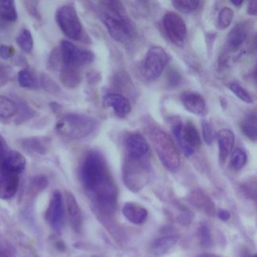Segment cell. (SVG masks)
Masks as SVG:
<instances>
[{"label": "cell", "instance_id": "obj_1", "mask_svg": "<svg viewBox=\"0 0 257 257\" xmlns=\"http://www.w3.org/2000/svg\"><path fill=\"white\" fill-rule=\"evenodd\" d=\"M80 183L94 206L105 215L115 212L117 187L100 152H88L80 165Z\"/></svg>", "mask_w": 257, "mask_h": 257}, {"label": "cell", "instance_id": "obj_2", "mask_svg": "<svg viewBox=\"0 0 257 257\" xmlns=\"http://www.w3.org/2000/svg\"><path fill=\"white\" fill-rule=\"evenodd\" d=\"M99 18L109 35L116 41L127 43L137 36L136 25L119 1H102L99 3Z\"/></svg>", "mask_w": 257, "mask_h": 257}, {"label": "cell", "instance_id": "obj_3", "mask_svg": "<svg viewBox=\"0 0 257 257\" xmlns=\"http://www.w3.org/2000/svg\"><path fill=\"white\" fill-rule=\"evenodd\" d=\"M149 135L163 166L168 171H178L181 166V157L172 138L166 132L158 127L152 128Z\"/></svg>", "mask_w": 257, "mask_h": 257}, {"label": "cell", "instance_id": "obj_4", "mask_svg": "<svg viewBox=\"0 0 257 257\" xmlns=\"http://www.w3.org/2000/svg\"><path fill=\"white\" fill-rule=\"evenodd\" d=\"M96 125L95 120L85 114L66 113L62 115L55 126L57 134L70 140H79L92 133Z\"/></svg>", "mask_w": 257, "mask_h": 257}, {"label": "cell", "instance_id": "obj_5", "mask_svg": "<svg viewBox=\"0 0 257 257\" xmlns=\"http://www.w3.org/2000/svg\"><path fill=\"white\" fill-rule=\"evenodd\" d=\"M150 169L146 158L135 159L125 156L122 165V181L133 193L141 191L149 182Z\"/></svg>", "mask_w": 257, "mask_h": 257}, {"label": "cell", "instance_id": "obj_6", "mask_svg": "<svg viewBox=\"0 0 257 257\" xmlns=\"http://www.w3.org/2000/svg\"><path fill=\"white\" fill-rule=\"evenodd\" d=\"M172 128L174 136L186 157L192 156L195 150L201 146V137L192 121L188 120L183 124L180 119H176L173 122Z\"/></svg>", "mask_w": 257, "mask_h": 257}, {"label": "cell", "instance_id": "obj_7", "mask_svg": "<svg viewBox=\"0 0 257 257\" xmlns=\"http://www.w3.org/2000/svg\"><path fill=\"white\" fill-rule=\"evenodd\" d=\"M55 20L61 31L69 38L78 40L82 36V25L72 4L59 7L55 13Z\"/></svg>", "mask_w": 257, "mask_h": 257}, {"label": "cell", "instance_id": "obj_8", "mask_svg": "<svg viewBox=\"0 0 257 257\" xmlns=\"http://www.w3.org/2000/svg\"><path fill=\"white\" fill-rule=\"evenodd\" d=\"M169 54L161 46L151 47L143 62L142 72L146 79L153 81L160 77L169 62Z\"/></svg>", "mask_w": 257, "mask_h": 257}, {"label": "cell", "instance_id": "obj_9", "mask_svg": "<svg viewBox=\"0 0 257 257\" xmlns=\"http://www.w3.org/2000/svg\"><path fill=\"white\" fill-rule=\"evenodd\" d=\"M59 53L64 65L75 68L89 64L94 59V54L90 50L77 47L69 41L60 43Z\"/></svg>", "mask_w": 257, "mask_h": 257}, {"label": "cell", "instance_id": "obj_10", "mask_svg": "<svg viewBox=\"0 0 257 257\" xmlns=\"http://www.w3.org/2000/svg\"><path fill=\"white\" fill-rule=\"evenodd\" d=\"M45 219L53 231L57 233L61 232L65 222V213L63 196L58 190H55L52 193L45 212Z\"/></svg>", "mask_w": 257, "mask_h": 257}, {"label": "cell", "instance_id": "obj_11", "mask_svg": "<svg viewBox=\"0 0 257 257\" xmlns=\"http://www.w3.org/2000/svg\"><path fill=\"white\" fill-rule=\"evenodd\" d=\"M163 25L170 40L178 46H183L187 35V26L184 19L179 14L170 11L164 15Z\"/></svg>", "mask_w": 257, "mask_h": 257}, {"label": "cell", "instance_id": "obj_12", "mask_svg": "<svg viewBox=\"0 0 257 257\" xmlns=\"http://www.w3.org/2000/svg\"><path fill=\"white\" fill-rule=\"evenodd\" d=\"M126 156L135 159L146 158L149 154V145L146 139L139 133L128 135L124 140Z\"/></svg>", "mask_w": 257, "mask_h": 257}, {"label": "cell", "instance_id": "obj_13", "mask_svg": "<svg viewBox=\"0 0 257 257\" xmlns=\"http://www.w3.org/2000/svg\"><path fill=\"white\" fill-rule=\"evenodd\" d=\"M65 205L67 210V215L71 228L75 233H80L82 231L83 225V215L81 209L71 192H65Z\"/></svg>", "mask_w": 257, "mask_h": 257}, {"label": "cell", "instance_id": "obj_14", "mask_svg": "<svg viewBox=\"0 0 257 257\" xmlns=\"http://www.w3.org/2000/svg\"><path fill=\"white\" fill-rule=\"evenodd\" d=\"M26 167L25 157L17 152L10 151L6 153L1 161V173H12L19 175Z\"/></svg>", "mask_w": 257, "mask_h": 257}, {"label": "cell", "instance_id": "obj_15", "mask_svg": "<svg viewBox=\"0 0 257 257\" xmlns=\"http://www.w3.org/2000/svg\"><path fill=\"white\" fill-rule=\"evenodd\" d=\"M103 103L111 107L114 114L120 118L125 117L132 110L130 100L119 93H107L103 96Z\"/></svg>", "mask_w": 257, "mask_h": 257}, {"label": "cell", "instance_id": "obj_16", "mask_svg": "<svg viewBox=\"0 0 257 257\" xmlns=\"http://www.w3.org/2000/svg\"><path fill=\"white\" fill-rule=\"evenodd\" d=\"M181 100L184 107L190 112L197 115L206 113V101L201 94L193 91H185L181 94Z\"/></svg>", "mask_w": 257, "mask_h": 257}, {"label": "cell", "instance_id": "obj_17", "mask_svg": "<svg viewBox=\"0 0 257 257\" xmlns=\"http://www.w3.org/2000/svg\"><path fill=\"white\" fill-rule=\"evenodd\" d=\"M178 242V236L171 232H166L165 234L157 237L150 246V253L154 256H163L170 249H172Z\"/></svg>", "mask_w": 257, "mask_h": 257}, {"label": "cell", "instance_id": "obj_18", "mask_svg": "<svg viewBox=\"0 0 257 257\" xmlns=\"http://www.w3.org/2000/svg\"><path fill=\"white\" fill-rule=\"evenodd\" d=\"M217 142L219 148V161L224 164L232 153L233 145L235 142L234 133L230 128H222L217 133Z\"/></svg>", "mask_w": 257, "mask_h": 257}, {"label": "cell", "instance_id": "obj_19", "mask_svg": "<svg viewBox=\"0 0 257 257\" xmlns=\"http://www.w3.org/2000/svg\"><path fill=\"white\" fill-rule=\"evenodd\" d=\"M121 213L128 222L136 225H142L148 218L147 209L135 202L124 203L121 209Z\"/></svg>", "mask_w": 257, "mask_h": 257}, {"label": "cell", "instance_id": "obj_20", "mask_svg": "<svg viewBox=\"0 0 257 257\" xmlns=\"http://www.w3.org/2000/svg\"><path fill=\"white\" fill-rule=\"evenodd\" d=\"M188 200L194 207H196L200 211L211 216L215 215L216 208L213 201L202 190L192 191L188 197Z\"/></svg>", "mask_w": 257, "mask_h": 257}, {"label": "cell", "instance_id": "obj_21", "mask_svg": "<svg viewBox=\"0 0 257 257\" xmlns=\"http://www.w3.org/2000/svg\"><path fill=\"white\" fill-rule=\"evenodd\" d=\"M19 187V175L12 173H1L0 177V198L11 199Z\"/></svg>", "mask_w": 257, "mask_h": 257}, {"label": "cell", "instance_id": "obj_22", "mask_svg": "<svg viewBox=\"0 0 257 257\" xmlns=\"http://www.w3.org/2000/svg\"><path fill=\"white\" fill-rule=\"evenodd\" d=\"M248 24L240 22L236 24L227 36V47L230 51H236L244 43L248 36Z\"/></svg>", "mask_w": 257, "mask_h": 257}, {"label": "cell", "instance_id": "obj_23", "mask_svg": "<svg viewBox=\"0 0 257 257\" xmlns=\"http://www.w3.org/2000/svg\"><path fill=\"white\" fill-rule=\"evenodd\" d=\"M20 146L27 152L33 153V154H39L44 155L46 154L49 145L50 140L48 138H39V137H33V138H26L22 139L20 141Z\"/></svg>", "mask_w": 257, "mask_h": 257}, {"label": "cell", "instance_id": "obj_24", "mask_svg": "<svg viewBox=\"0 0 257 257\" xmlns=\"http://www.w3.org/2000/svg\"><path fill=\"white\" fill-rule=\"evenodd\" d=\"M240 127L249 140L257 142V110L248 112L241 120Z\"/></svg>", "mask_w": 257, "mask_h": 257}, {"label": "cell", "instance_id": "obj_25", "mask_svg": "<svg viewBox=\"0 0 257 257\" xmlns=\"http://www.w3.org/2000/svg\"><path fill=\"white\" fill-rule=\"evenodd\" d=\"M59 78L61 82L68 88L76 87L81 81V74L78 71V68L64 65L61 67Z\"/></svg>", "mask_w": 257, "mask_h": 257}, {"label": "cell", "instance_id": "obj_26", "mask_svg": "<svg viewBox=\"0 0 257 257\" xmlns=\"http://www.w3.org/2000/svg\"><path fill=\"white\" fill-rule=\"evenodd\" d=\"M17 80L21 87L27 89H36L38 86L36 76L29 69H22L17 74Z\"/></svg>", "mask_w": 257, "mask_h": 257}, {"label": "cell", "instance_id": "obj_27", "mask_svg": "<svg viewBox=\"0 0 257 257\" xmlns=\"http://www.w3.org/2000/svg\"><path fill=\"white\" fill-rule=\"evenodd\" d=\"M18 111L17 103L7 96L0 95V117L9 118Z\"/></svg>", "mask_w": 257, "mask_h": 257}, {"label": "cell", "instance_id": "obj_28", "mask_svg": "<svg viewBox=\"0 0 257 257\" xmlns=\"http://www.w3.org/2000/svg\"><path fill=\"white\" fill-rule=\"evenodd\" d=\"M0 17L13 22L17 19V11L13 0H0Z\"/></svg>", "mask_w": 257, "mask_h": 257}, {"label": "cell", "instance_id": "obj_29", "mask_svg": "<svg viewBox=\"0 0 257 257\" xmlns=\"http://www.w3.org/2000/svg\"><path fill=\"white\" fill-rule=\"evenodd\" d=\"M48 186V180L44 175H38L31 179L28 187L29 195L36 196L40 192H42Z\"/></svg>", "mask_w": 257, "mask_h": 257}, {"label": "cell", "instance_id": "obj_30", "mask_svg": "<svg viewBox=\"0 0 257 257\" xmlns=\"http://www.w3.org/2000/svg\"><path fill=\"white\" fill-rule=\"evenodd\" d=\"M18 46L25 52L29 53L33 48V37L28 29H22L16 38Z\"/></svg>", "mask_w": 257, "mask_h": 257}, {"label": "cell", "instance_id": "obj_31", "mask_svg": "<svg viewBox=\"0 0 257 257\" xmlns=\"http://www.w3.org/2000/svg\"><path fill=\"white\" fill-rule=\"evenodd\" d=\"M246 162H247V155H246L245 151L240 148H236L232 152L231 162H230L231 168L235 171L241 170L245 166Z\"/></svg>", "mask_w": 257, "mask_h": 257}, {"label": "cell", "instance_id": "obj_32", "mask_svg": "<svg viewBox=\"0 0 257 257\" xmlns=\"http://www.w3.org/2000/svg\"><path fill=\"white\" fill-rule=\"evenodd\" d=\"M173 6L182 13H191L198 9L200 1L198 0H174Z\"/></svg>", "mask_w": 257, "mask_h": 257}, {"label": "cell", "instance_id": "obj_33", "mask_svg": "<svg viewBox=\"0 0 257 257\" xmlns=\"http://www.w3.org/2000/svg\"><path fill=\"white\" fill-rule=\"evenodd\" d=\"M229 88L230 90L242 101L246 102V103H251L253 102L252 96L250 95V93L237 81H232L229 83Z\"/></svg>", "mask_w": 257, "mask_h": 257}, {"label": "cell", "instance_id": "obj_34", "mask_svg": "<svg viewBox=\"0 0 257 257\" xmlns=\"http://www.w3.org/2000/svg\"><path fill=\"white\" fill-rule=\"evenodd\" d=\"M233 15H234V12L230 7H223L218 14V22H217L218 28L219 29L227 28L232 22Z\"/></svg>", "mask_w": 257, "mask_h": 257}, {"label": "cell", "instance_id": "obj_35", "mask_svg": "<svg viewBox=\"0 0 257 257\" xmlns=\"http://www.w3.org/2000/svg\"><path fill=\"white\" fill-rule=\"evenodd\" d=\"M198 239L202 247H210L212 245V238H211V233L210 229L206 224H200L198 228Z\"/></svg>", "mask_w": 257, "mask_h": 257}, {"label": "cell", "instance_id": "obj_36", "mask_svg": "<svg viewBox=\"0 0 257 257\" xmlns=\"http://www.w3.org/2000/svg\"><path fill=\"white\" fill-rule=\"evenodd\" d=\"M243 193L251 199H257V179H250L241 185Z\"/></svg>", "mask_w": 257, "mask_h": 257}, {"label": "cell", "instance_id": "obj_37", "mask_svg": "<svg viewBox=\"0 0 257 257\" xmlns=\"http://www.w3.org/2000/svg\"><path fill=\"white\" fill-rule=\"evenodd\" d=\"M202 136L207 145H211L213 142V132L211 124L208 120L204 119L202 121Z\"/></svg>", "mask_w": 257, "mask_h": 257}, {"label": "cell", "instance_id": "obj_38", "mask_svg": "<svg viewBox=\"0 0 257 257\" xmlns=\"http://www.w3.org/2000/svg\"><path fill=\"white\" fill-rule=\"evenodd\" d=\"M42 83H43V86L45 87V89L48 90L49 92L55 93L56 91H59V88L56 85V83H54L47 75H42Z\"/></svg>", "mask_w": 257, "mask_h": 257}, {"label": "cell", "instance_id": "obj_39", "mask_svg": "<svg viewBox=\"0 0 257 257\" xmlns=\"http://www.w3.org/2000/svg\"><path fill=\"white\" fill-rule=\"evenodd\" d=\"M14 54V47L9 45H1L0 46V56L4 59L10 58Z\"/></svg>", "mask_w": 257, "mask_h": 257}, {"label": "cell", "instance_id": "obj_40", "mask_svg": "<svg viewBox=\"0 0 257 257\" xmlns=\"http://www.w3.org/2000/svg\"><path fill=\"white\" fill-rule=\"evenodd\" d=\"M216 214H217L218 218L221 219L222 221H227V220H229L230 217H231L230 213H229L227 210H225V209H219V210H217Z\"/></svg>", "mask_w": 257, "mask_h": 257}, {"label": "cell", "instance_id": "obj_41", "mask_svg": "<svg viewBox=\"0 0 257 257\" xmlns=\"http://www.w3.org/2000/svg\"><path fill=\"white\" fill-rule=\"evenodd\" d=\"M247 13L250 15H257V1H250L247 7Z\"/></svg>", "mask_w": 257, "mask_h": 257}, {"label": "cell", "instance_id": "obj_42", "mask_svg": "<svg viewBox=\"0 0 257 257\" xmlns=\"http://www.w3.org/2000/svg\"><path fill=\"white\" fill-rule=\"evenodd\" d=\"M9 79L8 73L5 71V69L0 68V87L5 85Z\"/></svg>", "mask_w": 257, "mask_h": 257}, {"label": "cell", "instance_id": "obj_43", "mask_svg": "<svg viewBox=\"0 0 257 257\" xmlns=\"http://www.w3.org/2000/svg\"><path fill=\"white\" fill-rule=\"evenodd\" d=\"M198 257H221L219 255L213 254V253H202L201 255H199Z\"/></svg>", "mask_w": 257, "mask_h": 257}, {"label": "cell", "instance_id": "obj_44", "mask_svg": "<svg viewBox=\"0 0 257 257\" xmlns=\"http://www.w3.org/2000/svg\"><path fill=\"white\" fill-rule=\"evenodd\" d=\"M231 3L234 4V5H236V6H238V5H241V4L243 3V1H242V0H232Z\"/></svg>", "mask_w": 257, "mask_h": 257}, {"label": "cell", "instance_id": "obj_45", "mask_svg": "<svg viewBox=\"0 0 257 257\" xmlns=\"http://www.w3.org/2000/svg\"><path fill=\"white\" fill-rule=\"evenodd\" d=\"M2 159H3V146H2V143L0 141V163H1Z\"/></svg>", "mask_w": 257, "mask_h": 257}, {"label": "cell", "instance_id": "obj_46", "mask_svg": "<svg viewBox=\"0 0 257 257\" xmlns=\"http://www.w3.org/2000/svg\"><path fill=\"white\" fill-rule=\"evenodd\" d=\"M254 46H255V49L257 50V33L255 34V37H254Z\"/></svg>", "mask_w": 257, "mask_h": 257}, {"label": "cell", "instance_id": "obj_47", "mask_svg": "<svg viewBox=\"0 0 257 257\" xmlns=\"http://www.w3.org/2000/svg\"><path fill=\"white\" fill-rule=\"evenodd\" d=\"M254 79L256 81V84H257V66L255 68V71H254Z\"/></svg>", "mask_w": 257, "mask_h": 257}, {"label": "cell", "instance_id": "obj_48", "mask_svg": "<svg viewBox=\"0 0 257 257\" xmlns=\"http://www.w3.org/2000/svg\"><path fill=\"white\" fill-rule=\"evenodd\" d=\"M252 257H257V254H254Z\"/></svg>", "mask_w": 257, "mask_h": 257}]
</instances>
